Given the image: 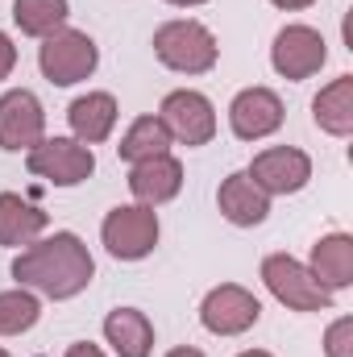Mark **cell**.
I'll use <instances>...</instances> for the list:
<instances>
[{
  "mask_svg": "<svg viewBox=\"0 0 353 357\" xmlns=\"http://www.w3.org/2000/svg\"><path fill=\"white\" fill-rule=\"evenodd\" d=\"M13 278L17 287L38 291L46 299H75L96 278V262L75 233H50L13 258Z\"/></svg>",
  "mask_w": 353,
  "mask_h": 357,
  "instance_id": "cell-1",
  "label": "cell"
},
{
  "mask_svg": "<svg viewBox=\"0 0 353 357\" xmlns=\"http://www.w3.org/2000/svg\"><path fill=\"white\" fill-rule=\"evenodd\" d=\"M154 54L163 67H171L179 75H204L216 67L220 46H216L208 25H200L191 17H175V21H163L154 29Z\"/></svg>",
  "mask_w": 353,
  "mask_h": 357,
  "instance_id": "cell-2",
  "label": "cell"
},
{
  "mask_svg": "<svg viewBox=\"0 0 353 357\" xmlns=\"http://www.w3.org/2000/svg\"><path fill=\"white\" fill-rule=\"evenodd\" d=\"M96 63H100V50H96V42L84 29H67L63 25L50 38H42V46H38V67H42V75L54 88H71V84L91 79Z\"/></svg>",
  "mask_w": 353,
  "mask_h": 357,
  "instance_id": "cell-3",
  "label": "cell"
},
{
  "mask_svg": "<svg viewBox=\"0 0 353 357\" xmlns=\"http://www.w3.org/2000/svg\"><path fill=\"white\" fill-rule=\"evenodd\" d=\"M100 241L112 258L121 262H142L154 254L158 245V212L146 204H121L104 216L100 225Z\"/></svg>",
  "mask_w": 353,
  "mask_h": 357,
  "instance_id": "cell-4",
  "label": "cell"
},
{
  "mask_svg": "<svg viewBox=\"0 0 353 357\" xmlns=\"http://www.w3.org/2000/svg\"><path fill=\"white\" fill-rule=\"evenodd\" d=\"M262 282L291 312H333V291H324L312 278V270L303 262H295L291 254H270L262 262Z\"/></svg>",
  "mask_w": 353,
  "mask_h": 357,
  "instance_id": "cell-5",
  "label": "cell"
},
{
  "mask_svg": "<svg viewBox=\"0 0 353 357\" xmlns=\"http://www.w3.org/2000/svg\"><path fill=\"white\" fill-rule=\"evenodd\" d=\"M25 167H29V175L46 178L54 187H80L96 171V154H91V146L75 142V137H42L25 154Z\"/></svg>",
  "mask_w": 353,
  "mask_h": 357,
  "instance_id": "cell-6",
  "label": "cell"
},
{
  "mask_svg": "<svg viewBox=\"0 0 353 357\" xmlns=\"http://www.w3.org/2000/svg\"><path fill=\"white\" fill-rule=\"evenodd\" d=\"M262 320V303L254 291L237 287V282H220L204 295L200 303V324L212 333V337H241L250 333L254 324Z\"/></svg>",
  "mask_w": 353,
  "mask_h": 357,
  "instance_id": "cell-7",
  "label": "cell"
},
{
  "mask_svg": "<svg viewBox=\"0 0 353 357\" xmlns=\"http://www.w3.org/2000/svg\"><path fill=\"white\" fill-rule=\"evenodd\" d=\"M158 121L167 125L171 142H183V146H208L216 137V108L195 88L167 91V100L158 108Z\"/></svg>",
  "mask_w": 353,
  "mask_h": 357,
  "instance_id": "cell-8",
  "label": "cell"
},
{
  "mask_svg": "<svg viewBox=\"0 0 353 357\" xmlns=\"http://www.w3.org/2000/svg\"><path fill=\"white\" fill-rule=\"evenodd\" d=\"M329 63V42L312 25H283L270 46V67L283 79H312Z\"/></svg>",
  "mask_w": 353,
  "mask_h": 357,
  "instance_id": "cell-9",
  "label": "cell"
},
{
  "mask_svg": "<svg viewBox=\"0 0 353 357\" xmlns=\"http://www.w3.org/2000/svg\"><path fill=\"white\" fill-rule=\"evenodd\" d=\"M46 137V108L29 88H13L0 96V150H33Z\"/></svg>",
  "mask_w": 353,
  "mask_h": 357,
  "instance_id": "cell-10",
  "label": "cell"
},
{
  "mask_svg": "<svg viewBox=\"0 0 353 357\" xmlns=\"http://www.w3.org/2000/svg\"><path fill=\"white\" fill-rule=\"evenodd\" d=\"M246 175L254 178L266 195H295L312 178V158L295 146H270L262 154H254Z\"/></svg>",
  "mask_w": 353,
  "mask_h": 357,
  "instance_id": "cell-11",
  "label": "cell"
},
{
  "mask_svg": "<svg viewBox=\"0 0 353 357\" xmlns=\"http://www.w3.org/2000/svg\"><path fill=\"white\" fill-rule=\"evenodd\" d=\"M283 100H278V91L270 88H246L233 96V104H229V129H233V137L237 142H262L270 137L278 125H283Z\"/></svg>",
  "mask_w": 353,
  "mask_h": 357,
  "instance_id": "cell-12",
  "label": "cell"
},
{
  "mask_svg": "<svg viewBox=\"0 0 353 357\" xmlns=\"http://www.w3.org/2000/svg\"><path fill=\"white\" fill-rule=\"evenodd\" d=\"M216 208H220V216H225L229 225H237V229H254V225H262L266 216H270V195H266L246 171H237V175H229L225 183H220V191H216Z\"/></svg>",
  "mask_w": 353,
  "mask_h": 357,
  "instance_id": "cell-13",
  "label": "cell"
},
{
  "mask_svg": "<svg viewBox=\"0 0 353 357\" xmlns=\"http://www.w3.org/2000/svg\"><path fill=\"white\" fill-rule=\"evenodd\" d=\"M129 191H133V199L146 204V208H158V204L175 199L179 191H183V162L171 158V154L133 162V171H129Z\"/></svg>",
  "mask_w": 353,
  "mask_h": 357,
  "instance_id": "cell-14",
  "label": "cell"
},
{
  "mask_svg": "<svg viewBox=\"0 0 353 357\" xmlns=\"http://www.w3.org/2000/svg\"><path fill=\"white\" fill-rule=\"evenodd\" d=\"M117 116H121V108H117L112 91H88V96L71 100V108H67L71 133H75V142H84V146L108 142L112 129H117Z\"/></svg>",
  "mask_w": 353,
  "mask_h": 357,
  "instance_id": "cell-15",
  "label": "cell"
},
{
  "mask_svg": "<svg viewBox=\"0 0 353 357\" xmlns=\"http://www.w3.org/2000/svg\"><path fill=\"white\" fill-rule=\"evenodd\" d=\"M46 225H50V216L38 204L21 199L17 191H0V245L25 250L46 233Z\"/></svg>",
  "mask_w": 353,
  "mask_h": 357,
  "instance_id": "cell-16",
  "label": "cell"
},
{
  "mask_svg": "<svg viewBox=\"0 0 353 357\" xmlns=\"http://www.w3.org/2000/svg\"><path fill=\"white\" fill-rule=\"evenodd\" d=\"M104 341L117 357H150L154 354V324L137 307H117L104 316Z\"/></svg>",
  "mask_w": 353,
  "mask_h": 357,
  "instance_id": "cell-17",
  "label": "cell"
},
{
  "mask_svg": "<svg viewBox=\"0 0 353 357\" xmlns=\"http://www.w3.org/2000/svg\"><path fill=\"white\" fill-rule=\"evenodd\" d=\"M312 278L324 291H345L353 282V237L350 233H329L312 245Z\"/></svg>",
  "mask_w": 353,
  "mask_h": 357,
  "instance_id": "cell-18",
  "label": "cell"
},
{
  "mask_svg": "<svg viewBox=\"0 0 353 357\" xmlns=\"http://www.w3.org/2000/svg\"><path fill=\"white\" fill-rule=\"evenodd\" d=\"M312 116L324 133L333 137H350L353 133V75H337L329 88L312 100Z\"/></svg>",
  "mask_w": 353,
  "mask_h": 357,
  "instance_id": "cell-19",
  "label": "cell"
},
{
  "mask_svg": "<svg viewBox=\"0 0 353 357\" xmlns=\"http://www.w3.org/2000/svg\"><path fill=\"white\" fill-rule=\"evenodd\" d=\"M117 154H121L125 162H146V158L171 154V133H167V125H163L158 116H137V121L125 129Z\"/></svg>",
  "mask_w": 353,
  "mask_h": 357,
  "instance_id": "cell-20",
  "label": "cell"
},
{
  "mask_svg": "<svg viewBox=\"0 0 353 357\" xmlns=\"http://www.w3.org/2000/svg\"><path fill=\"white\" fill-rule=\"evenodd\" d=\"M67 17H71L67 0H13V21L29 38H50L54 29L67 25Z\"/></svg>",
  "mask_w": 353,
  "mask_h": 357,
  "instance_id": "cell-21",
  "label": "cell"
},
{
  "mask_svg": "<svg viewBox=\"0 0 353 357\" xmlns=\"http://www.w3.org/2000/svg\"><path fill=\"white\" fill-rule=\"evenodd\" d=\"M42 316V303L33 291L25 287H13V291H0V337H21L38 324Z\"/></svg>",
  "mask_w": 353,
  "mask_h": 357,
  "instance_id": "cell-22",
  "label": "cell"
},
{
  "mask_svg": "<svg viewBox=\"0 0 353 357\" xmlns=\"http://www.w3.org/2000/svg\"><path fill=\"white\" fill-rule=\"evenodd\" d=\"M324 357H353V316H341L324 333Z\"/></svg>",
  "mask_w": 353,
  "mask_h": 357,
  "instance_id": "cell-23",
  "label": "cell"
},
{
  "mask_svg": "<svg viewBox=\"0 0 353 357\" xmlns=\"http://www.w3.org/2000/svg\"><path fill=\"white\" fill-rule=\"evenodd\" d=\"M13 67H17V46H13V38L0 29V79H8Z\"/></svg>",
  "mask_w": 353,
  "mask_h": 357,
  "instance_id": "cell-24",
  "label": "cell"
},
{
  "mask_svg": "<svg viewBox=\"0 0 353 357\" xmlns=\"http://www.w3.org/2000/svg\"><path fill=\"white\" fill-rule=\"evenodd\" d=\"M63 357H104V349H100V345H91V341H75Z\"/></svg>",
  "mask_w": 353,
  "mask_h": 357,
  "instance_id": "cell-25",
  "label": "cell"
},
{
  "mask_svg": "<svg viewBox=\"0 0 353 357\" xmlns=\"http://www.w3.org/2000/svg\"><path fill=\"white\" fill-rule=\"evenodd\" d=\"M274 8H287V13H299V8H312L316 0H270Z\"/></svg>",
  "mask_w": 353,
  "mask_h": 357,
  "instance_id": "cell-26",
  "label": "cell"
},
{
  "mask_svg": "<svg viewBox=\"0 0 353 357\" xmlns=\"http://www.w3.org/2000/svg\"><path fill=\"white\" fill-rule=\"evenodd\" d=\"M167 357H204V354H200L195 345H179V349H171Z\"/></svg>",
  "mask_w": 353,
  "mask_h": 357,
  "instance_id": "cell-27",
  "label": "cell"
},
{
  "mask_svg": "<svg viewBox=\"0 0 353 357\" xmlns=\"http://www.w3.org/2000/svg\"><path fill=\"white\" fill-rule=\"evenodd\" d=\"M167 4H175V8H195V4H204V0H167Z\"/></svg>",
  "mask_w": 353,
  "mask_h": 357,
  "instance_id": "cell-28",
  "label": "cell"
},
{
  "mask_svg": "<svg viewBox=\"0 0 353 357\" xmlns=\"http://www.w3.org/2000/svg\"><path fill=\"white\" fill-rule=\"evenodd\" d=\"M237 357H274V354H266V349H246V354H237Z\"/></svg>",
  "mask_w": 353,
  "mask_h": 357,
  "instance_id": "cell-29",
  "label": "cell"
},
{
  "mask_svg": "<svg viewBox=\"0 0 353 357\" xmlns=\"http://www.w3.org/2000/svg\"><path fill=\"white\" fill-rule=\"evenodd\" d=\"M0 357H13V354H4V349H0Z\"/></svg>",
  "mask_w": 353,
  "mask_h": 357,
  "instance_id": "cell-30",
  "label": "cell"
}]
</instances>
